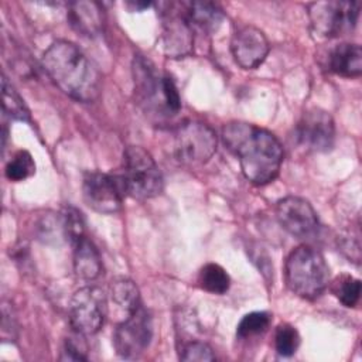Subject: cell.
<instances>
[{
	"label": "cell",
	"mask_w": 362,
	"mask_h": 362,
	"mask_svg": "<svg viewBox=\"0 0 362 362\" xmlns=\"http://www.w3.org/2000/svg\"><path fill=\"white\" fill-rule=\"evenodd\" d=\"M222 139L252 184L264 185L279 175L284 151L269 130L246 122H230L223 126Z\"/></svg>",
	"instance_id": "cell-1"
},
{
	"label": "cell",
	"mask_w": 362,
	"mask_h": 362,
	"mask_svg": "<svg viewBox=\"0 0 362 362\" xmlns=\"http://www.w3.org/2000/svg\"><path fill=\"white\" fill-rule=\"evenodd\" d=\"M41 65L49 79L69 98L93 102L102 89V76L92 61L71 41L57 40L42 54Z\"/></svg>",
	"instance_id": "cell-2"
},
{
	"label": "cell",
	"mask_w": 362,
	"mask_h": 362,
	"mask_svg": "<svg viewBox=\"0 0 362 362\" xmlns=\"http://www.w3.org/2000/svg\"><path fill=\"white\" fill-rule=\"evenodd\" d=\"M287 287L304 300L318 298L329 284V267L324 256L308 245L290 252L284 264Z\"/></svg>",
	"instance_id": "cell-3"
},
{
	"label": "cell",
	"mask_w": 362,
	"mask_h": 362,
	"mask_svg": "<svg viewBox=\"0 0 362 362\" xmlns=\"http://www.w3.org/2000/svg\"><path fill=\"white\" fill-rule=\"evenodd\" d=\"M126 197L144 201L161 194L164 180L151 154L140 146H129L123 151L122 171L119 173Z\"/></svg>",
	"instance_id": "cell-4"
},
{
	"label": "cell",
	"mask_w": 362,
	"mask_h": 362,
	"mask_svg": "<svg viewBox=\"0 0 362 362\" xmlns=\"http://www.w3.org/2000/svg\"><path fill=\"white\" fill-rule=\"evenodd\" d=\"M361 3L349 0L315 1L308 6V18L314 33L332 38L352 31L359 18Z\"/></svg>",
	"instance_id": "cell-5"
},
{
	"label": "cell",
	"mask_w": 362,
	"mask_h": 362,
	"mask_svg": "<svg viewBox=\"0 0 362 362\" xmlns=\"http://www.w3.org/2000/svg\"><path fill=\"white\" fill-rule=\"evenodd\" d=\"M216 134L199 120H185L174 132V154L185 165L205 164L216 151Z\"/></svg>",
	"instance_id": "cell-6"
},
{
	"label": "cell",
	"mask_w": 362,
	"mask_h": 362,
	"mask_svg": "<svg viewBox=\"0 0 362 362\" xmlns=\"http://www.w3.org/2000/svg\"><path fill=\"white\" fill-rule=\"evenodd\" d=\"M69 322L76 334L93 335L107 313L106 294L96 286H85L74 293L69 301Z\"/></svg>",
	"instance_id": "cell-7"
},
{
	"label": "cell",
	"mask_w": 362,
	"mask_h": 362,
	"mask_svg": "<svg viewBox=\"0 0 362 362\" xmlns=\"http://www.w3.org/2000/svg\"><path fill=\"white\" fill-rule=\"evenodd\" d=\"M82 194L86 205L105 215L116 214L122 209L126 197L123 181L119 173H86L82 182Z\"/></svg>",
	"instance_id": "cell-8"
},
{
	"label": "cell",
	"mask_w": 362,
	"mask_h": 362,
	"mask_svg": "<svg viewBox=\"0 0 362 362\" xmlns=\"http://www.w3.org/2000/svg\"><path fill=\"white\" fill-rule=\"evenodd\" d=\"M153 338V318L150 313L140 305L116 327L113 332V345L119 356L133 359L140 356Z\"/></svg>",
	"instance_id": "cell-9"
},
{
	"label": "cell",
	"mask_w": 362,
	"mask_h": 362,
	"mask_svg": "<svg viewBox=\"0 0 362 362\" xmlns=\"http://www.w3.org/2000/svg\"><path fill=\"white\" fill-rule=\"evenodd\" d=\"M276 218L280 226L297 239L313 238L320 228L313 205L300 197H286L276 204Z\"/></svg>",
	"instance_id": "cell-10"
},
{
	"label": "cell",
	"mask_w": 362,
	"mask_h": 362,
	"mask_svg": "<svg viewBox=\"0 0 362 362\" xmlns=\"http://www.w3.org/2000/svg\"><path fill=\"white\" fill-rule=\"evenodd\" d=\"M163 13V51L168 58H182L191 54L194 45L192 25L189 24L184 6L177 3L165 4Z\"/></svg>",
	"instance_id": "cell-11"
},
{
	"label": "cell",
	"mask_w": 362,
	"mask_h": 362,
	"mask_svg": "<svg viewBox=\"0 0 362 362\" xmlns=\"http://www.w3.org/2000/svg\"><path fill=\"white\" fill-rule=\"evenodd\" d=\"M296 139L308 151L331 150L335 140V124L331 115L322 109H308L296 126Z\"/></svg>",
	"instance_id": "cell-12"
},
{
	"label": "cell",
	"mask_w": 362,
	"mask_h": 362,
	"mask_svg": "<svg viewBox=\"0 0 362 362\" xmlns=\"http://www.w3.org/2000/svg\"><path fill=\"white\" fill-rule=\"evenodd\" d=\"M270 45L262 30L253 25L239 28L230 40V51L236 64L243 69H255L263 64Z\"/></svg>",
	"instance_id": "cell-13"
},
{
	"label": "cell",
	"mask_w": 362,
	"mask_h": 362,
	"mask_svg": "<svg viewBox=\"0 0 362 362\" xmlns=\"http://www.w3.org/2000/svg\"><path fill=\"white\" fill-rule=\"evenodd\" d=\"M68 23L82 35L95 37L103 30V7L98 1H74L68 7Z\"/></svg>",
	"instance_id": "cell-14"
},
{
	"label": "cell",
	"mask_w": 362,
	"mask_h": 362,
	"mask_svg": "<svg viewBox=\"0 0 362 362\" xmlns=\"http://www.w3.org/2000/svg\"><path fill=\"white\" fill-rule=\"evenodd\" d=\"M328 69L344 78H356L362 74V49L358 44L341 42L328 54Z\"/></svg>",
	"instance_id": "cell-15"
},
{
	"label": "cell",
	"mask_w": 362,
	"mask_h": 362,
	"mask_svg": "<svg viewBox=\"0 0 362 362\" xmlns=\"http://www.w3.org/2000/svg\"><path fill=\"white\" fill-rule=\"evenodd\" d=\"M74 270L82 280H95L102 272V259L96 246L85 236L74 245Z\"/></svg>",
	"instance_id": "cell-16"
},
{
	"label": "cell",
	"mask_w": 362,
	"mask_h": 362,
	"mask_svg": "<svg viewBox=\"0 0 362 362\" xmlns=\"http://www.w3.org/2000/svg\"><path fill=\"white\" fill-rule=\"evenodd\" d=\"M182 6L189 24L206 33L216 31L225 17L221 7L212 1H188Z\"/></svg>",
	"instance_id": "cell-17"
},
{
	"label": "cell",
	"mask_w": 362,
	"mask_h": 362,
	"mask_svg": "<svg viewBox=\"0 0 362 362\" xmlns=\"http://www.w3.org/2000/svg\"><path fill=\"white\" fill-rule=\"evenodd\" d=\"M109 290L113 303L122 311H124L126 315L132 314L141 305L139 288L134 281L127 277H116L115 280H112Z\"/></svg>",
	"instance_id": "cell-18"
},
{
	"label": "cell",
	"mask_w": 362,
	"mask_h": 362,
	"mask_svg": "<svg viewBox=\"0 0 362 362\" xmlns=\"http://www.w3.org/2000/svg\"><path fill=\"white\" fill-rule=\"evenodd\" d=\"M198 283L208 293L223 294L229 290L230 279L222 266L216 263H208L201 269Z\"/></svg>",
	"instance_id": "cell-19"
},
{
	"label": "cell",
	"mask_w": 362,
	"mask_h": 362,
	"mask_svg": "<svg viewBox=\"0 0 362 362\" xmlns=\"http://www.w3.org/2000/svg\"><path fill=\"white\" fill-rule=\"evenodd\" d=\"M3 86V110L4 113L16 120L20 122H30V112L23 100V98L18 95V92L14 89V86L7 81L6 76H3L1 81Z\"/></svg>",
	"instance_id": "cell-20"
},
{
	"label": "cell",
	"mask_w": 362,
	"mask_h": 362,
	"mask_svg": "<svg viewBox=\"0 0 362 362\" xmlns=\"http://www.w3.org/2000/svg\"><path fill=\"white\" fill-rule=\"evenodd\" d=\"M332 293L345 307H355L361 297V281L349 274H342L334 281Z\"/></svg>",
	"instance_id": "cell-21"
},
{
	"label": "cell",
	"mask_w": 362,
	"mask_h": 362,
	"mask_svg": "<svg viewBox=\"0 0 362 362\" xmlns=\"http://www.w3.org/2000/svg\"><path fill=\"white\" fill-rule=\"evenodd\" d=\"M272 322V315L266 311H253L246 314L236 328V335L239 338H250L260 335L267 331Z\"/></svg>",
	"instance_id": "cell-22"
},
{
	"label": "cell",
	"mask_w": 362,
	"mask_h": 362,
	"mask_svg": "<svg viewBox=\"0 0 362 362\" xmlns=\"http://www.w3.org/2000/svg\"><path fill=\"white\" fill-rule=\"evenodd\" d=\"M4 173L10 181H23L35 173V163L28 151L20 150L7 163Z\"/></svg>",
	"instance_id": "cell-23"
},
{
	"label": "cell",
	"mask_w": 362,
	"mask_h": 362,
	"mask_svg": "<svg viewBox=\"0 0 362 362\" xmlns=\"http://www.w3.org/2000/svg\"><path fill=\"white\" fill-rule=\"evenodd\" d=\"M274 346L279 355L291 356L300 346V334L290 324H280L274 334Z\"/></svg>",
	"instance_id": "cell-24"
},
{
	"label": "cell",
	"mask_w": 362,
	"mask_h": 362,
	"mask_svg": "<svg viewBox=\"0 0 362 362\" xmlns=\"http://www.w3.org/2000/svg\"><path fill=\"white\" fill-rule=\"evenodd\" d=\"M64 232L68 240L75 245L78 240L85 238V223L81 212L72 206L66 208L62 214Z\"/></svg>",
	"instance_id": "cell-25"
},
{
	"label": "cell",
	"mask_w": 362,
	"mask_h": 362,
	"mask_svg": "<svg viewBox=\"0 0 362 362\" xmlns=\"http://www.w3.org/2000/svg\"><path fill=\"white\" fill-rule=\"evenodd\" d=\"M180 358L182 361H215V354L212 348L202 341H189L185 345H182Z\"/></svg>",
	"instance_id": "cell-26"
},
{
	"label": "cell",
	"mask_w": 362,
	"mask_h": 362,
	"mask_svg": "<svg viewBox=\"0 0 362 362\" xmlns=\"http://www.w3.org/2000/svg\"><path fill=\"white\" fill-rule=\"evenodd\" d=\"M78 337H79V334H78ZM78 337L68 338L65 341L61 359H68V361H85L86 359V352H88L86 344L82 339H79Z\"/></svg>",
	"instance_id": "cell-27"
}]
</instances>
